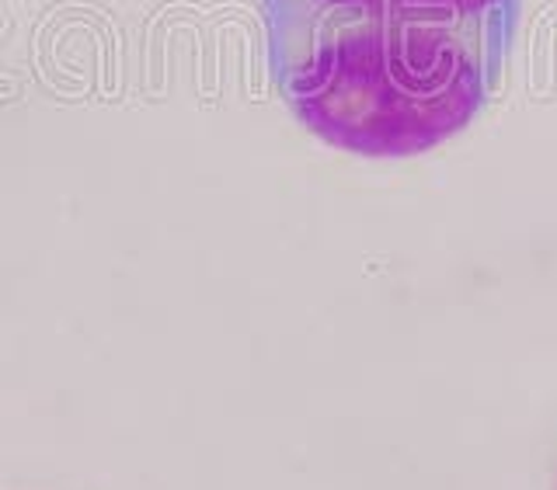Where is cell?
Segmentation results:
<instances>
[{
  "mask_svg": "<svg viewBox=\"0 0 557 490\" xmlns=\"http://www.w3.org/2000/svg\"><path fill=\"white\" fill-rule=\"evenodd\" d=\"M278 98L327 147L411 156L481 115L522 0H258Z\"/></svg>",
  "mask_w": 557,
  "mask_h": 490,
  "instance_id": "1",
  "label": "cell"
}]
</instances>
